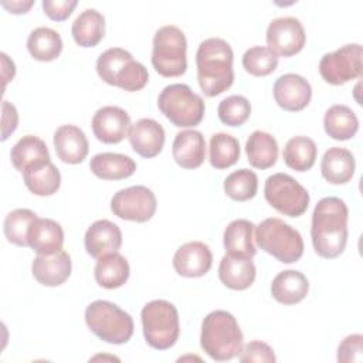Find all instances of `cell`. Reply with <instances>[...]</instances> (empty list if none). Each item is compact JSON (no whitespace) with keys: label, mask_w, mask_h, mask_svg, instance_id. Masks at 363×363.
<instances>
[{"label":"cell","mask_w":363,"mask_h":363,"mask_svg":"<svg viewBox=\"0 0 363 363\" xmlns=\"http://www.w3.org/2000/svg\"><path fill=\"white\" fill-rule=\"evenodd\" d=\"M346 203L339 197H323L318 201L312 213L311 237L315 252L326 259L343 254L347 244Z\"/></svg>","instance_id":"obj_1"},{"label":"cell","mask_w":363,"mask_h":363,"mask_svg":"<svg viewBox=\"0 0 363 363\" xmlns=\"http://www.w3.org/2000/svg\"><path fill=\"white\" fill-rule=\"evenodd\" d=\"M234 52L231 45L218 37L200 43L196 52L197 81L206 96H217L234 82Z\"/></svg>","instance_id":"obj_2"},{"label":"cell","mask_w":363,"mask_h":363,"mask_svg":"<svg viewBox=\"0 0 363 363\" xmlns=\"http://www.w3.org/2000/svg\"><path fill=\"white\" fill-rule=\"evenodd\" d=\"M242 332L233 313L227 311H213L201 322L200 346L217 362H227L240 354Z\"/></svg>","instance_id":"obj_3"},{"label":"cell","mask_w":363,"mask_h":363,"mask_svg":"<svg viewBox=\"0 0 363 363\" xmlns=\"http://www.w3.org/2000/svg\"><path fill=\"white\" fill-rule=\"evenodd\" d=\"M96 72L104 82L128 92L140 91L149 81L146 67L121 47H111L98 57Z\"/></svg>","instance_id":"obj_4"},{"label":"cell","mask_w":363,"mask_h":363,"mask_svg":"<svg viewBox=\"0 0 363 363\" xmlns=\"http://www.w3.org/2000/svg\"><path fill=\"white\" fill-rule=\"evenodd\" d=\"M85 323L88 329L101 340L112 345H123L133 335L132 316L116 303L98 299L85 309Z\"/></svg>","instance_id":"obj_5"},{"label":"cell","mask_w":363,"mask_h":363,"mask_svg":"<svg viewBox=\"0 0 363 363\" xmlns=\"http://www.w3.org/2000/svg\"><path fill=\"white\" fill-rule=\"evenodd\" d=\"M257 245L284 264H292L303 255V240L298 230L281 218L269 217L255 227Z\"/></svg>","instance_id":"obj_6"},{"label":"cell","mask_w":363,"mask_h":363,"mask_svg":"<svg viewBox=\"0 0 363 363\" xmlns=\"http://www.w3.org/2000/svg\"><path fill=\"white\" fill-rule=\"evenodd\" d=\"M146 343L156 350L170 349L179 339L180 322L176 306L166 299L147 302L140 312Z\"/></svg>","instance_id":"obj_7"},{"label":"cell","mask_w":363,"mask_h":363,"mask_svg":"<svg viewBox=\"0 0 363 363\" xmlns=\"http://www.w3.org/2000/svg\"><path fill=\"white\" fill-rule=\"evenodd\" d=\"M152 65L166 78L180 77L187 69V40L184 33L173 24L160 27L152 43Z\"/></svg>","instance_id":"obj_8"},{"label":"cell","mask_w":363,"mask_h":363,"mask_svg":"<svg viewBox=\"0 0 363 363\" xmlns=\"http://www.w3.org/2000/svg\"><path fill=\"white\" fill-rule=\"evenodd\" d=\"M159 111L177 128H194L203 118L206 105L203 98L187 84H170L157 98Z\"/></svg>","instance_id":"obj_9"},{"label":"cell","mask_w":363,"mask_h":363,"mask_svg":"<svg viewBox=\"0 0 363 363\" xmlns=\"http://www.w3.org/2000/svg\"><path fill=\"white\" fill-rule=\"evenodd\" d=\"M264 196L271 207L288 217L302 216L311 200L308 190L286 173H274L267 177Z\"/></svg>","instance_id":"obj_10"},{"label":"cell","mask_w":363,"mask_h":363,"mask_svg":"<svg viewBox=\"0 0 363 363\" xmlns=\"http://www.w3.org/2000/svg\"><path fill=\"white\" fill-rule=\"evenodd\" d=\"M362 55L360 44H346L320 58L319 74L330 85H343L362 75Z\"/></svg>","instance_id":"obj_11"},{"label":"cell","mask_w":363,"mask_h":363,"mask_svg":"<svg viewBox=\"0 0 363 363\" xmlns=\"http://www.w3.org/2000/svg\"><path fill=\"white\" fill-rule=\"evenodd\" d=\"M156 207V196L146 186L121 189L111 199V211L122 220L135 223L149 221L155 216Z\"/></svg>","instance_id":"obj_12"},{"label":"cell","mask_w":363,"mask_h":363,"mask_svg":"<svg viewBox=\"0 0 363 363\" xmlns=\"http://www.w3.org/2000/svg\"><path fill=\"white\" fill-rule=\"evenodd\" d=\"M265 38L268 48L277 57H292L298 54L306 43L302 23L291 16L274 18L268 24Z\"/></svg>","instance_id":"obj_13"},{"label":"cell","mask_w":363,"mask_h":363,"mask_svg":"<svg viewBox=\"0 0 363 363\" xmlns=\"http://www.w3.org/2000/svg\"><path fill=\"white\" fill-rule=\"evenodd\" d=\"M130 116L129 113L113 105H106L99 108L91 121L92 132L95 138L108 145L119 143L128 136L130 128Z\"/></svg>","instance_id":"obj_14"},{"label":"cell","mask_w":363,"mask_h":363,"mask_svg":"<svg viewBox=\"0 0 363 363\" xmlns=\"http://www.w3.org/2000/svg\"><path fill=\"white\" fill-rule=\"evenodd\" d=\"M274 99L282 109L288 112H299L305 109L312 98L311 84L299 74H284L274 84Z\"/></svg>","instance_id":"obj_15"},{"label":"cell","mask_w":363,"mask_h":363,"mask_svg":"<svg viewBox=\"0 0 363 363\" xmlns=\"http://www.w3.org/2000/svg\"><path fill=\"white\" fill-rule=\"evenodd\" d=\"M213 265V254L207 244L190 241L177 248L173 255V268L180 277L199 278L206 275Z\"/></svg>","instance_id":"obj_16"},{"label":"cell","mask_w":363,"mask_h":363,"mask_svg":"<svg viewBox=\"0 0 363 363\" xmlns=\"http://www.w3.org/2000/svg\"><path fill=\"white\" fill-rule=\"evenodd\" d=\"M128 139L132 149L139 156L152 159L162 152L166 138L164 129L157 121L152 118H142L130 125Z\"/></svg>","instance_id":"obj_17"},{"label":"cell","mask_w":363,"mask_h":363,"mask_svg":"<svg viewBox=\"0 0 363 363\" xmlns=\"http://www.w3.org/2000/svg\"><path fill=\"white\" fill-rule=\"evenodd\" d=\"M71 257L61 250L51 255H37L31 264L33 277L44 286H60L71 275Z\"/></svg>","instance_id":"obj_18"},{"label":"cell","mask_w":363,"mask_h":363,"mask_svg":"<svg viewBox=\"0 0 363 363\" xmlns=\"http://www.w3.org/2000/svg\"><path fill=\"white\" fill-rule=\"evenodd\" d=\"M84 245L88 255L98 259L99 257L121 248L122 231L115 223L106 218L96 220L85 231Z\"/></svg>","instance_id":"obj_19"},{"label":"cell","mask_w":363,"mask_h":363,"mask_svg":"<svg viewBox=\"0 0 363 363\" xmlns=\"http://www.w3.org/2000/svg\"><path fill=\"white\" fill-rule=\"evenodd\" d=\"M52 142L58 159L68 164L82 163L89 150L84 130L75 125H61L57 128Z\"/></svg>","instance_id":"obj_20"},{"label":"cell","mask_w":363,"mask_h":363,"mask_svg":"<svg viewBox=\"0 0 363 363\" xmlns=\"http://www.w3.org/2000/svg\"><path fill=\"white\" fill-rule=\"evenodd\" d=\"M172 155L183 169H197L206 159V140L200 130L186 129L176 133Z\"/></svg>","instance_id":"obj_21"},{"label":"cell","mask_w":363,"mask_h":363,"mask_svg":"<svg viewBox=\"0 0 363 363\" xmlns=\"http://www.w3.org/2000/svg\"><path fill=\"white\" fill-rule=\"evenodd\" d=\"M62 245L64 230L60 223L37 217L28 233V247L38 255H51L61 251Z\"/></svg>","instance_id":"obj_22"},{"label":"cell","mask_w":363,"mask_h":363,"mask_svg":"<svg viewBox=\"0 0 363 363\" xmlns=\"http://www.w3.org/2000/svg\"><path fill=\"white\" fill-rule=\"evenodd\" d=\"M356 169L354 156L345 147H329L320 160V173L323 179L330 184L347 183Z\"/></svg>","instance_id":"obj_23"},{"label":"cell","mask_w":363,"mask_h":363,"mask_svg":"<svg viewBox=\"0 0 363 363\" xmlns=\"http://www.w3.org/2000/svg\"><path fill=\"white\" fill-rule=\"evenodd\" d=\"M309 291L308 278L296 269L281 271L271 284L272 298L282 305H295L305 299Z\"/></svg>","instance_id":"obj_24"},{"label":"cell","mask_w":363,"mask_h":363,"mask_svg":"<svg viewBox=\"0 0 363 363\" xmlns=\"http://www.w3.org/2000/svg\"><path fill=\"white\" fill-rule=\"evenodd\" d=\"M255 225L245 218L233 220L224 230L223 241L225 254L237 258H252L257 252L254 245Z\"/></svg>","instance_id":"obj_25"},{"label":"cell","mask_w":363,"mask_h":363,"mask_svg":"<svg viewBox=\"0 0 363 363\" xmlns=\"http://www.w3.org/2000/svg\"><path fill=\"white\" fill-rule=\"evenodd\" d=\"M257 269L251 258L224 255L218 265V278L224 286L234 291H244L255 281Z\"/></svg>","instance_id":"obj_26"},{"label":"cell","mask_w":363,"mask_h":363,"mask_svg":"<svg viewBox=\"0 0 363 363\" xmlns=\"http://www.w3.org/2000/svg\"><path fill=\"white\" fill-rule=\"evenodd\" d=\"M10 159L14 169L20 173L51 160L45 142L34 135H26L18 139L10 150Z\"/></svg>","instance_id":"obj_27"},{"label":"cell","mask_w":363,"mask_h":363,"mask_svg":"<svg viewBox=\"0 0 363 363\" xmlns=\"http://www.w3.org/2000/svg\"><path fill=\"white\" fill-rule=\"evenodd\" d=\"M129 274V262L118 251L99 257L94 268L96 284L105 289H116L122 286L128 281Z\"/></svg>","instance_id":"obj_28"},{"label":"cell","mask_w":363,"mask_h":363,"mask_svg":"<svg viewBox=\"0 0 363 363\" xmlns=\"http://www.w3.org/2000/svg\"><path fill=\"white\" fill-rule=\"evenodd\" d=\"M91 172L102 180H122L130 177L136 170L132 157L122 153L104 152L95 155L89 162Z\"/></svg>","instance_id":"obj_29"},{"label":"cell","mask_w":363,"mask_h":363,"mask_svg":"<svg viewBox=\"0 0 363 363\" xmlns=\"http://www.w3.org/2000/svg\"><path fill=\"white\" fill-rule=\"evenodd\" d=\"M71 34L79 47H95L105 35V17L95 9H85L74 20Z\"/></svg>","instance_id":"obj_30"},{"label":"cell","mask_w":363,"mask_h":363,"mask_svg":"<svg viewBox=\"0 0 363 363\" xmlns=\"http://www.w3.org/2000/svg\"><path fill=\"white\" fill-rule=\"evenodd\" d=\"M248 163L255 169H269L278 159L277 139L264 130H254L245 142Z\"/></svg>","instance_id":"obj_31"},{"label":"cell","mask_w":363,"mask_h":363,"mask_svg":"<svg viewBox=\"0 0 363 363\" xmlns=\"http://www.w3.org/2000/svg\"><path fill=\"white\" fill-rule=\"evenodd\" d=\"M323 128L328 136L335 140L352 139L359 130V119L356 113L342 104L332 105L323 116Z\"/></svg>","instance_id":"obj_32"},{"label":"cell","mask_w":363,"mask_h":363,"mask_svg":"<svg viewBox=\"0 0 363 363\" xmlns=\"http://www.w3.org/2000/svg\"><path fill=\"white\" fill-rule=\"evenodd\" d=\"M27 50L34 60L48 62L60 57L62 51V38L50 27H37L27 38Z\"/></svg>","instance_id":"obj_33"},{"label":"cell","mask_w":363,"mask_h":363,"mask_svg":"<svg viewBox=\"0 0 363 363\" xmlns=\"http://www.w3.org/2000/svg\"><path fill=\"white\" fill-rule=\"evenodd\" d=\"M26 187L35 196H52L61 186V173L50 160L23 173Z\"/></svg>","instance_id":"obj_34"},{"label":"cell","mask_w":363,"mask_h":363,"mask_svg":"<svg viewBox=\"0 0 363 363\" xmlns=\"http://www.w3.org/2000/svg\"><path fill=\"white\" fill-rule=\"evenodd\" d=\"M318 156L316 143L308 136L291 138L282 152L285 164L296 172H306L312 169Z\"/></svg>","instance_id":"obj_35"},{"label":"cell","mask_w":363,"mask_h":363,"mask_svg":"<svg viewBox=\"0 0 363 363\" xmlns=\"http://www.w3.org/2000/svg\"><path fill=\"white\" fill-rule=\"evenodd\" d=\"M208 160L214 169H227L235 164L240 159V142L233 135L218 132L214 133L208 145Z\"/></svg>","instance_id":"obj_36"},{"label":"cell","mask_w":363,"mask_h":363,"mask_svg":"<svg viewBox=\"0 0 363 363\" xmlns=\"http://www.w3.org/2000/svg\"><path fill=\"white\" fill-rule=\"evenodd\" d=\"M35 220L37 214L28 208H16L10 211L3 223L7 241L18 247H28V233Z\"/></svg>","instance_id":"obj_37"},{"label":"cell","mask_w":363,"mask_h":363,"mask_svg":"<svg viewBox=\"0 0 363 363\" xmlns=\"http://www.w3.org/2000/svg\"><path fill=\"white\" fill-rule=\"evenodd\" d=\"M258 190V177L250 169H238L224 179L225 194L235 201H247L255 197Z\"/></svg>","instance_id":"obj_38"},{"label":"cell","mask_w":363,"mask_h":363,"mask_svg":"<svg viewBox=\"0 0 363 363\" xmlns=\"http://www.w3.org/2000/svg\"><path fill=\"white\" fill-rule=\"evenodd\" d=\"M242 67L250 75L267 77L277 69L278 57L268 47L255 45L244 52Z\"/></svg>","instance_id":"obj_39"},{"label":"cell","mask_w":363,"mask_h":363,"mask_svg":"<svg viewBox=\"0 0 363 363\" xmlns=\"http://www.w3.org/2000/svg\"><path fill=\"white\" fill-rule=\"evenodd\" d=\"M217 113L224 125L241 126L251 115V104L242 95H230L218 104Z\"/></svg>","instance_id":"obj_40"},{"label":"cell","mask_w":363,"mask_h":363,"mask_svg":"<svg viewBox=\"0 0 363 363\" xmlns=\"http://www.w3.org/2000/svg\"><path fill=\"white\" fill-rule=\"evenodd\" d=\"M238 357L241 363H274L277 360L272 347L261 340H252L242 346Z\"/></svg>","instance_id":"obj_41"},{"label":"cell","mask_w":363,"mask_h":363,"mask_svg":"<svg viewBox=\"0 0 363 363\" xmlns=\"http://www.w3.org/2000/svg\"><path fill=\"white\" fill-rule=\"evenodd\" d=\"M363 336L360 333H353L346 336L337 347V362L339 363H357L362 362L363 356Z\"/></svg>","instance_id":"obj_42"},{"label":"cell","mask_w":363,"mask_h":363,"mask_svg":"<svg viewBox=\"0 0 363 363\" xmlns=\"http://www.w3.org/2000/svg\"><path fill=\"white\" fill-rule=\"evenodd\" d=\"M77 4V0H44L43 10L51 20L64 21L71 16Z\"/></svg>","instance_id":"obj_43"},{"label":"cell","mask_w":363,"mask_h":363,"mask_svg":"<svg viewBox=\"0 0 363 363\" xmlns=\"http://www.w3.org/2000/svg\"><path fill=\"white\" fill-rule=\"evenodd\" d=\"M3 116H1V140L4 142L17 128L18 125V113L13 104L9 101H3L1 105Z\"/></svg>","instance_id":"obj_44"},{"label":"cell","mask_w":363,"mask_h":363,"mask_svg":"<svg viewBox=\"0 0 363 363\" xmlns=\"http://www.w3.org/2000/svg\"><path fill=\"white\" fill-rule=\"evenodd\" d=\"M33 4H34L33 0H28V1H1V6L13 14L27 13L31 9Z\"/></svg>","instance_id":"obj_45"}]
</instances>
